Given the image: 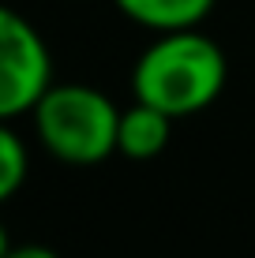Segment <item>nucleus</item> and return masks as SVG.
<instances>
[{"mask_svg":"<svg viewBox=\"0 0 255 258\" xmlns=\"http://www.w3.org/2000/svg\"><path fill=\"white\" fill-rule=\"evenodd\" d=\"M222 86H225V52L195 26L165 30L158 41L143 49V56L135 60V71H131L135 101L154 105V109L169 112L173 120L214 105Z\"/></svg>","mask_w":255,"mask_h":258,"instance_id":"f257e3e1","label":"nucleus"},{"mask_svg":"<svg viewBox=\"0 0 255 258\" xmlns=\"http://www.w3.org/2000/svg\"><path fill=\"white\" fill-rule=\"evenodd\" d=\"M117 127V105L86 83H53L34 105V131L41 146L64 165H101L113 157Z\"/></svg>","mask_w":255,"mask_h":258,"instance_id":"f03ea898","label":"nucleus"},{"mask_svg":"<svg viewBox=\"0 0 255 258\" xmlns=\"http://www.w3.org/2000/svg\"><path fill=\"white\" fill-rule=\"evenodd\" d=\"M53 86L49 45L15 8L0 4V120L34 112L38 97Z\"/></svg>","mask_w":255,"mask_h":258,"instance_id":"7ed1b4c3","label":"nucleus"},{"mask_svg":"<svg viewBox=\"0 0 255 258\" xmlns=\"http://www.w3.org/2000/svg\"><path fill=\"white\" fill-rule=\"evenodd\" d=\"M173 139V116L146 101H135L131 109L120 112L117 127V154L128 161H154Z\"/></svg>","mask_w":255,"mask_h":258,"instance_id":"20e7f679","label":"nucleus"},{"mask_svg":"<svg viewBox=\"0 0 255 258\" xmlns=\"http://www.w3.org/2000/svg\"><path fill=\"white\" fill-rule=\"evenodd\" d=\"M117 8L131 23L146 26V30H188L199 26L210 15L214 0H117Z\"/></svg>","mask_w":255,"mask_h":258,"instance_id":"39448f33","label":"nucleus"},{"mask_svg":"<svg viewBox=\"0 0 255 258\" xmlns=\"http://www.w3.org/2000/svg\"><path fill=\"white\" fill-rule=\"evenodd\" d=\"M26 146L23 139L8 127V120H0V202H8L15 191L26 183Z\"/></svg>","mask_w":255,"mask_h":258,"instance_id":"423d86ee","label":"nucleus"},{"mask_svg":"<svg viewBox=\"0 0 255 258\" xmlns=\"http://www.w3.org/2000/svg\"><path fill=\"white\" fill-rule=\"evenodd\" d=\"M4 258H60V254L49 251V247H41V243H23V247H12Z\"/></svg>","mask_w":255,"mask_h":258,"instance_id":"0eeeda50","label":"nucleus"},{"mask_svg":"<svg viewBox=\"0 0 255 258\" xmlns=\"http://www.w3.org/2000/svg\"><path fill=\"white\" fill-rule=\"evenodd\" d=\"M8 251H12V239H8V228L0 225V258H4Z\"/></svg>","mask_w":255,"mask_h":258,"instance_id":"6e6552de","label":"nucleus"}]
</instances>
